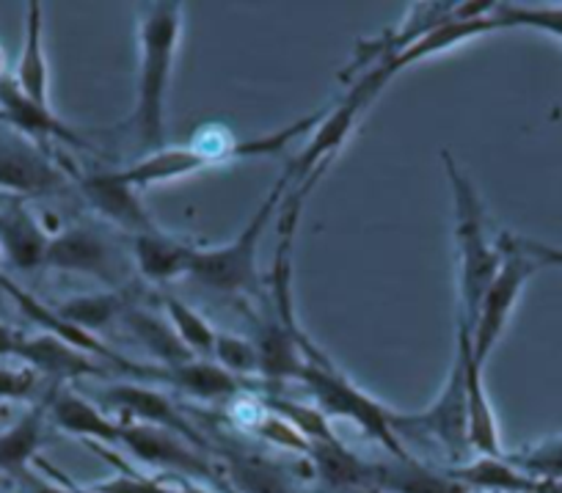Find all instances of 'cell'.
<instances>
[{
  "label": "cell",
  "instance_id": "16",
  "mask_svg": "<svg viewBox=\"0 0 562 493\" xmlns=\"http://www.w3.org/2000/svg\"><path fill=\"white\" fill-rule=\"evenodd\" d=\"M0 111H3V119L9 124H14L23 133L34 135V138H58L64 144L86 146V141L72 127H67L50 111V105H40V102L29 100L18 89L14 78H0Z\"/></svg>",
  "mask_w": 562,
  "mask_h": 493
},
{
  "label": "cell",
  "instance_id": "7",
  "mask_svg": "<svg viewBox=\"0 0 562 493\" xmlns=\"http://www.w3.org/2000/svg\"><path fill=\"white\" fill-rule=\"evenodd\" d=\"M467 354H463V345L458 343V356L456 365H452L450 378H447L445 389L436 397V403L428 411H419V414H400L394 411L392 427L397 436H434L439 438V444H445L452 455H456L458 466L469 460V438H467Z\"/></svg>",
  "mask_w": 562,
  "mask_h": 493
},
{
  "label": "cell",
  "instance_id": "13",
  "mask_svg": "<svg viewBox=\"0 0 562 493\" xmlns=\"http://www.w3.org/2000/svg\"><path fill=\"white\" fill-rule=\"evenodd\" d=\"M461 325V323H458ZM458 343L463 345L467 354V438L469 449L477 452L480 458H499L502 441H499V425H496V414L491 408V400L485 394L483 383V367L472 359V343H469L467 328H458Z\"/></svg>",
  "mask_w": 562,
  "mask_h": 493
},
{
  "label": "cell",
  "instance_id": "25",
  "mask_svg": "<svg viewBox=\"0 0 562 493\" xmlns=\"http://www.w3.org/2000/svg\"><path fill=\"white\" fill-rule=\"evenodd\" d=\"M127 298L124 292L119 290H108V292H91V295H78L64 301L61 306L56 309V317L61 323L72 325L78 332H100L102 325L113 323V320L124 312H127Z\"/></svg>",
  "mask_w": 562,
  "mask_h": 493
},
{
  "label": "cell",
  "instance_id": "9",
  "mask_svg": "<svg viewBox=\"0 0 562 493\" xmlns=\"http://www.w3.org/2000/svg\"><path fill=\"white\" fill-rule=\"evenodd\" d=\"M100 408L130 414L127 422H138V425L164 427V430L177 433V436L188 438V441L207 452V441L199 436L193 422H188L186 414H180L175 403L166 394L155 392V389L140 386V383H116V386L105 389V394L100 397Z\"/></svg>",
  "mask_w": 562,
  "mask_h": 493
},
{
  "label": "cell",
  "instance_id": "20",
  "mask_svg": "<svg viewBox=\"0 0 562 493\" xmlns=\"http://www.w3.org/2000/svg\"><path fill=\"white\" fill-rule=\"evenodd\" d=\"M45 419L47 400L0 430V471L14 477H29L31 460L36 458L42 441H45Z\"/></svg>",
  "mask_w": 562,
  "mask_h": 493
},
{
  "label": "cell",
  "instance_id": "3",
  "mask_svg": "<svg viewBox=\"0 0 562 493\" xmlns=\"http://www.w3.org/2000/svg\"><path fill=\"white\" fill-rule=\"evenodd\" d=\"M447 180H450L452 204H456V246H458V290H461V325L472 332L477 306L485 290L499 270L505 248L494 243L485 224L483 199L467 175L458 169L450 152H445Z\"/></svg>",
  "mask_w": 562,
  "mask_h": 493
},
{
  "label": "cell",
  "instance_id": "12",
  "mask_svg": "<svg viewBox=\"0 0 562 493\" xmlns=\"http://www.w3.org/2000/svg\"><path fill=\"white\" fill-rule=\"evenodd\" d=\"M61 186V175L45 155L20 138H0V188L14 197H34Z\"/></svg>",
  "mask_w": 562,
  "mask_h": 493
},
{
  "label": "cell",
  "instance_id": "29",
  "mask_svg": "<svg viewBox=\"0 0 562 493\" xmlns=\"http://www.w3.org/2000/svg\"><path fill=\"white\" fill-rule=\"evenodd\" d=\"M516 469L532 477L535 482H560L562 480V436L546 438V441L532 444L521 452L505 455Z\"/></svg>",
  "mask_w": 562,
  "mask_h": 493
},
{
  "label": "cell",
  "instance_id": "23",
  "mask_svg": "<svg viewBox=\"0 0 562 493\" xmlns=\"http://www.w3.org/2000/svg\"><path fill=\"white\" fill-rule=\"evenodd\" d=\"M14 83L23 91L29 100L40 102V105H50L47 100V89H50V75H47L45 47H42V7L31 3L29 20H25V45L23 56H20L18 75Z\"/></svg>",
  "mask_w": 562,
  "mask_h": 493
},
{
  "label": "cell",
  "instance_id": "1",
  "mask_svg": "<svg viewBox=\"0 0 562 493\" xmlns=\"http://www.w3.org/2000/svg\"><path fill=\"white\" fill-rule=\"evenodd\" d=\"M326 108H321V111L310 113V116L299 119V122L288 124V127L276 130V133L262 135V138L235 141L224 130H207L196 141H191V144L166 146V149L155 152V155L140 157L130 169L116 171V177L124 186L135 188V191H144V188L160 186V182L182 180V177L210 169V166H221V163L281 155L295 138L315 130L326 119Z\"/></svg>",
  "mask_w": 562,
  "mask_h": 493
},
{
  "label": "cell",
  "instance_id": "35",
  "mask_svg": "<svg viewBox=\"0 0 562 493\" xmlns=\"http://www.w3.org/2000/svg\"><path fill=\"white\" fill-rule=\"evenodd\" d=\"M218 485H221V493H240L237 488H232L229 482H224V480H218Z\"/></svg>",
  "mask_w": 562,
  "mask_h": 493
},
{
  "label": "cell",
  "instance_id": "30",
  "mask_svg": "<svg viewBox=\"0 0 562 493\" xmlns=\"http://www.w3.org/2000/svg\"><path fill=\"white\" fill-rule=\"evenodd\" d=\"M213 361L215 365L224 367L226 372H232V376L240 378V381L246 376L259 372L257 345L248 343V339H243V337H235V334L218 332V339H215V350H213Z\"/></svg>",
  "mask_w": 562,
  "mask_h": 493
},
{
  "label": "cell",
  "instance_id": "31",
  "mask_svg": "<svg viewBox=\"0 0 562 493\" xmlns=\"http://www.w3.org/2000/svg\"><path fill=\"white\" fill-rule=\"evenodd\" d=\"M40 383V372L20 361L18 367L0 365V400H23Z\"/></svg>",
  "mask_w": 562,
  "mask_h": 493
},
{
  "label": "cell",
  "instance_id": "34",
  "mask_svg": "<svg viewBox=\"0 0 562 493\" xmlns=\"http://www.w3.org/2000/svg\"><path fill=\"white\" fill-rule=\"evenodd\" d=\"M7 425H12V419H9V405L0 403V430H3Z\"/></svg>",
  "mask_w": 562,
  "mask_h": 493
},
{
  "label": "cell",
  "instance_id": "2",
  "mask_svg": "<svg viewBox=\"0 0 562 493\" xmlns=\"http://www.w3.org/2000/svg\"><path fill=\"white\" fill-rule=\"evenodd\" d=\"M182 36L180 3H149L138 31V86L130 130L144 157L166 149V100Z\"/></svg>",
  "mask_w": 562,
  "mask_h": 493
},
{
  "label": "cell",
  "instance_id": "28",
  "mask_svg": "<svg viewBox=\"0 0 562 493\" xmlns=\"http://www.w3.org/2000/svg\"><path fill=\"white\" fill-rule=\"evenodd\" d=\"M496 29H532L562 42V3H496Z\"/></svg>",
  "mask_w": 562,
  "mask_h": 493
},
{
  "label": "cell",
  "instance_id": "32",
  "mask_svg": "<svg viewBox=\"0 0 562 493\" xmlns=\"http://www.w3.org/2000/svg\"><path fill=\"white\" fill-rule=\"evenodd\" d=\"M516 243L535 265H557V268H562V248L546 246V243L524 240V237H516Z\"/></svg>",
  "mask_w": 562,
  "mask_h": 493
},
{
  "label": "cell",
  "instance_id": "17",
  "mask_svg": "<svg viewBox=\"0 0 562 493\" xmlns=\"http://www.w3.org/2000/svg\"><path fill=\"white\" fill-rule=\"evenodd\" d=\"M14 356L34 367L36 372H47V376L67 381V378H83V376H102L97 370L94 361L83 356L75 345L67 339L56 337V334H45V337H18V348Z\"/></svg>",
  "mask_w": 562,
  "mask_h": 493
},
{
  "label": "cell",
  "instance_id": "24",
  "mask_svg": "<svg viewBox=\"0 0 562 493\" xmlns=\"http://www.w3.org/2000/svg\"><path fill=\"white\" fill-rule=\"evenodd\" d=\"M124 323H127L130 332L135 334L140 345H147V350H153V356H158L164 361V370H175V367L188 365L196 356L182 345V339L177 337V332L171 328V323H164L155 314L144 312V309L130 306L124 312Z\"/></svg>",
  "mask_w": 562,
  "mask_h": 493
},
{
  "label": "cell",
  "instance_id": "21",
  "mask_svg": "<svg viewBox=\"0 0 562 493\" xmlns=\"http://www.w3.org/2000/svg\"><path fill=\"white\" fill-rule=\"evenodd\" d=\"M450 474L469 491L483 493H538L540 482L524 474L521 469L510 463L505 455L499 458H469L467 463L450 469Z\"/></svg>",
  "mask_w": 562,
  "mask_h": 493
},
{
  "label": "cell",
  "instance_id": "11",
  "mask_svg": "<svg viewBox=\"0 0 562 493\" xmlns=\"http://www.w3.org/2000/svg\"><path fill=\"white\" fill-rule=\"evenodd\" d=\"M47 416L53 425L61 427L69 436H80L89 444H105V447H119L122 441V425L113 422L105 411L91 400L69 392V389H56L47 397Z\"/></svg>",
  "mask_w": 562,
  "mask_h": 493
},
{
  "label": "cell",
  "instance_id": "33",
  "mask_svg": "<svg viewBox=\"0 0 562 493\" xmlns=\"http://www.w3.org/2000/svg\"><path fill=\"white\" fill-rule=\"evenodd\" d=\"M61 477V474H58ZM64 480V477H61ZM25 493H80V488L78 485H72V482H58V485H53V482H42V480H34V477H31V482H29V491Z\"/></svg>",
  "mask_w": 562,
  "mask_h": 493
},
{
  "label": "cell",
  "instance_id": "19",
  "mask_svg": "<svg viewBox=\"0 0 562 493\" xmlns=\"http://www.w3.org/2000/svg\"><path fill=\"white\" fill-rule=\"evenodd\" d=\"M372 488L383 493H472L450 471H436L414 458L372 463Z\"/></svg>",
  "mask_w": 562,
  "mask_h": 493
},
{
  "label": "cell",
  "instance_id": "6",
  "mask_svg": "<svg viewBox=\"0 0 562 493\" xmlns=\"http://www.w3.org/2000/svg\"><path fill=\"white\" fill-rule=\"evenodd\" d=\"M502 248H505V257H502L499 270H496L494 281H491L483 301H480L477 317H474L472 332H469L472 359L477 361L480 367H485V361L494 354L496 343L502 339L513 312H516V303L518 298H521L524 287H527V279L535 273V268H538V265L518 248L516 237H505V240H502Z\"/></svg>",
  "mask_w": 562,
  "mask_h": 493
},
{
  "label": "cell",
  "instance_id": "15",
  "mask_svg": "<svg viewBox=\"0 0 562 493\" xmlns=\"http://www.w3.org/2000/svg\"><path fill=\"white\" fill-rule=\"evenodd\" d=\"M50 237L23 202H12L0 213V251L18 270H34L45 265Z\"/></svg>",
  "mask_w": 562,
  "mask_h": 493
},
{
  "label": "cell",
  "instance_id": "27",
  "mask_svg": "<svg viewBox=\"0 0 562 493\" xmlns=\"http://www.w3.org/2000/svg\"><path fill=\"white\" fill-rule=\"evenodd\" d=\"M164 303L171 328H175L177 337L182 339V345H186L196 359H213L218 332L210 325V320H204L196 309L188 306L186 301H180V298L175 295H166Z\"/></svg>",
  "mask_w": 562,
  "mask_h": 493
},
{
  "label": "cell",
  "instance_id": "4",
  "mask_svg": "<svg viewBox=\"0 0 562 493\" xmlns=\"http://www.w3.org/2000/svg\"><path fill=\"white\" fill-rule=\"evenodd\" d=\"M290 191V177L284 175L273 188H270L268 199L262 208L251 215L240 235L232 243H224L218 248H199L196 262H193L191 276L202 281L204 287L218 292H259V240H262L265 229H268L270 219L279 210Z\"/></svg>",
  "mask_w": 562,
  "mask_h": 493
},
{
  "label": "cell",
  "instance_id": "22",
  "mask_svg": "<svg viewBox=\"0 0 562 493\" xmlns=\"http://www.w3.org/2000/svg\"><path fill=\"white\" fill-rule=\"evenodd\" d=\"M166 376H169L171 386L196 400H229L237 392H243L240 378L210 359H193L188 365L175 367V370H166Z\"/></svg>",
  "mask_w": 562,
  "mask_h": 493
},
{
  "label": "cell",
  "instance_id": "14",
  "mask_svg": "<svg viewBox=\"0 0 562 493\" xmlns=\"http://www.w3.org/2000/svg\"><path fill=\"white\" fill-rule=\"evenodd\" d=\"M83 191L89 202L100 210L102 215L119 224L122 229H130L133 235H144L158 226L147 215L144 204H140L138 191L124 186L116 177V171H105V175H91L83 180Z\"/></svg>",
  "mask_w": 562,
  "mask_h": 493
},
{
  "label": "cell",
  "instance_id": "18",
  "mask_svg": "<svg viewBox=\"0 0 562 493\" xmlns=\"http://www.w3.org/2000/svg\"><path fill=\"white\" fill-rule=\"evenodd\" d=\"M196 246L182 243L177 237L166 235V232L153 229L144 235H135L133 254L135 265L147 279L153 281H171L191 276L193 262H196Z\"/></svg>",
  "mask_w": 562,
  "mask_h": 493
},
{
  "label": "cell",
  "instance_id": "10",
  "mask_svg": "<svg viewBox=\"0 0 562 493\" xmlns=\"http://www.w3.org/2000/svg\"><path fill=\"white\" fill-rule=\"evenodd\" d=\"M45 265L47 268L67 270V273L94 276V279H105L111 284L119 281V262L113 257L111 246L89 226H69V229L50 237Z\"/></svg>",
  "mask_w": 562,
  "mask_h": 493
},
{
  "label": "cell",
  "instance_id": "26",
  "mask_svg": "<svg viewBox=\"0 0 562 493\" xmlns=\"http://www.w3.org/2000/svg\"><path fill=\"white\" fill-rule=\"evenodd\" d=\"M312 460L326 477L328 485L334 488H372V463H364L359 455L345 449L339 438H328V441L312 444L310 449Z\"/></svg>",
  "mask_w": 562,
  "mask_h": 493
},
{
  "label": "cell",
  "instance_id": "5",
  "mask_svg": "<svg viewBox=\"0 0 562 493\" xmlns=\"http://www.w3.org/2000/svg\"><path fill=\"white\" fill-rule=\"evenodd\" d=\"M299 381L306 383V389L315 397L317 411L326 419L328 416H345V419L356 422L364 433L375 436L394 458H411L392 427L394 411H389L386 405H381L370 394L361 392L359 386H353L331 361L326 359L321 365H306Z\"/></svg>",
  "mask_w": 562,
  "mask_h": 493
},
{
  "label": "cell",
  "instance_id": "8",
  "mask_svg": "<svg viewBox=\"0 0 562 493\" xmlns=\"http://www.w3.org/2000/svg\"><path fill=\"white\" fill-rule=\"evenodd\" d=\"M119 425H122L119 447L127 449L140 463L171 471L175 477H188V480L218 482L215 463H210L204 449H199L188 438L164 430V427L138 425V422H119Z\"/></svg>",
  "mask_w": 562,
  "mask_h": 493
}]
</instances>
